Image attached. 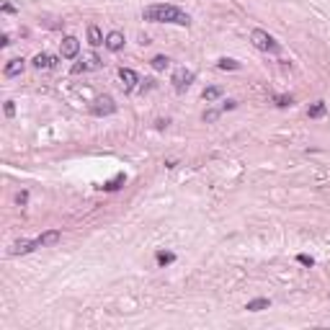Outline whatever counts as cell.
I'll return each instance as SVG.
<instances>
[{
	"mask_svg": "<svg viewBox=\"0 0 330 330\" xmlns=\"http://www.w3.org/2000/svg\"><path fill=\"white\" fill-rule=\"evenodd\" d=\"M217 116H219V111H206V114H204V122H214Z\"/></svg>",
	"mask_w": 330,
	"mask_h": 330,
	"instance_id": "7402d4cb",
	"label": "cell"
},
{
	"mask_svg": "<svg viewBox=\"0 0 330 330\" xmlns=\"http://www.w3.org/2000/svg\"><path fill=\"white\" fill-rule=\"evenodd\" d=\"M201 96H204V101H217V98L222 96V88L212 85V88H206V90H204V93H201Z\"/></svg>",
	"mask_w": 330,
	"mask_h": 330,
	"instance_id": "e0dca14e",
	"label": "cell"
},
{
	"mask_svg": "<svg viewBox=\"0 0 330 330\" xmlns=\"http://www.w3.org/2000/svg\"><path fill=\"white\" fill-rule=\"evenodd\" d=\"M119 77H122V83H124V90H134L137 83H139V75L132 67H122L119 70Z\"/></svg>",
	"mask_w": 330,
	"mask_h": 330,
	"instance_id": "ba28073f",
	"label": "cell"
},
{
	"mask_svg": "<svg viewBox=\"0 0 330 330\" xmlns=\"http://www.w3.org/2000/svg\"><path fill=\"white\" fill-rule=\"evenodd\" d=\"M36 248H42V245H39V240H18V243L10 245L8 253L10 256H26V253H31V250H36Z\"/></svg>",
	"mask_w": 330,
	"mask_h": 330,
	"instance_id": "8992f818",
	"label": "cell"
},
{
	"mask_svg": "<svg viewBox=\"0 0 330 330\" xmlns=\"http://www.w3.org/2000/svg\"><path fill=\"white\" fill-rule=\"evenodd\" d=\"M122 47H124V34H122V31H111V34L106 36V49L119 52Z\"/></svg>",
	"mask_w": 330,
	"mask_h": 330,
	"instance_id": "9c48e42d",
	"label": "cell"
},
{
	"mask_svg": "<svg viewBox=\"0 0 330 330\" xmlns=\"http://www.w3.org/2000/svg\"><path fill=\"white\" fill-rule=\"evenodd\" d=\"M217 67H219V70H240V62H237V60H230V57H222V60L217 62Z\"/></svg>",
	"mask_w": 330,
	"mask_h": 330,
	"instance_id": "5bb4252c",
	"label": "cell"
},
{
	"mask_svg": "<svg viewBox=\"0 0 330 330\" xmlns=\"http://www.w3.org/2000/svg\"><path fill=\"white\" fill-rule=\"evenodd\" d=\"M34 67H36V70H55V67H57V57L42 52V55L34 57Z\"/></svg>",
	"mask_w": 330,
	"mask_h": 330,
	"instance_id": "52a82bcc",
	"label": "cell"
},
{
	"mask_svg": "<svg viewBox=\"0 0 330 330\" xmlns=\"http://www.w3.org/2000/svg\"><path fill=\"white\" fill-rule=\"evenodd\" d=\"M5 77H16V75H21L23 72V60L21 57H16V60H8V65H5Z\"/></svg>",
	"mask_w": 330,
	"mask_h": 330,
	"instance_id": "8fae6325",
	"label": "cell"
},
{
	"mask_svg": "<svg viewBox=\"0 0 330 330\" xmlns=\"http://www.w3.org/2000/svg\"><path fill=\"white\" fill-rule=\"evenodd\" d=\"M142 18L144 21H152V23H176V26H191V16L183 13L181 8L170 5V3H155L147 5L142 10Z\"/></svg>",
	"mask_w": 330,
	"mask_h": 330,
	"instance_id": "6da1fadb",
	"label": "cell"
},
{
	"mask_svg": "<svg viewBox=\"0 0 330 330\" xmlns=\"http://www.w3.org/2000/svg\"><path fill=\"white\" fill-rule=\"evenodd\" d=\"M36 240H39V245H42V248L57 245V243H60V232H57V230H49V232H44V235H39Z\"/></svg>",
	"mask_w": 330,
	"mask_h": 330,
	"instance_id": "7c38bea8",
	"label": "cell"
},
{
	"mask_svg": "<svg viewBox=\"0 0 330 330\" xmlns=\"http://www.w3.org/2000/svg\"><path fill=\"white\" fill-rule=\"evenodd\" d=\"M271 307V299H253V302H248V312H261V310H268Z\"/></svg>",
	"mask_w": 330,
	"mask_h": 330,
	"instance_id": "4fadbf2b",
	"label": "cell"
},
{
	"mask_svg": "<svg viewBox=\"0 0 330 330\" xmlns=\"http://www.w3.org/2000/svg\"><path fill=\"white\" fill-rule=\"evenodd\" d=\"M16 114V106H13V101H5V116H13Z\"/></svg>",
	"mask_w": 330,
	"mask_h": 330,
	"instance_id": "44dd1931",
	"label": "cell"
},
{
	"mask_svg": "<svg viewBox=\"0 0 330 330\" xmlns=\"http://www.w3.org/2000/svg\"><path fill=\"white\" fill-rule=\"evenodd\" d=\"M77 52H80V42H77L75 36H65L62 44H60V55H62L65 60H72Z\"/></svg>",
	"mask_w": 330,
	"mask_h": 330,
	"instance_id": "5b68a950",
	"label": "cell"
},
{
	"mask_svg": "<svg viewBox=\"0 0 330 330\" xmlns=\"http://www.w3.org/2000/svg\"><path fill=\"white\" fill-rule=\"evenodd\" d=\"M310 119H320V116H325V103L323 101H318V103H315V106H310Z\"/></svg>",
	"mask_w": 330,
	"mask_h": 330,
	"instance_id": "2e32d148",
	"label": "cell"
},
{
	"mask_svg": "<svg viewBox=\"0 0 330 330\" xmlns=\"http://www.w3.org/2000/svg\"><path fill=\"white\" fill-rule=\"evenodd\" d=\"M88 42H90V47L106 44V39H103V34H101V29H98L96 23H90V26H88Z\"/></svg>",
	"mask_w": 330,
	"mask_h": 330,
	"instance_id": "30bf717a",
	"label": "cell"
},
{
	"mask_svg": "<svg viewBox=\"0 0 330 330\" xmlns=\"http://www.w3.org/2000/svg\"><path fill=\"white\" fill-rule=\"evenodd\" d=\"M16 201H18V204H21V206H23V204H26V201H29V194H26V191H21V194H18V196H16Z\"/></svg>",
	"mask_w": 330,
	"mask_h": 330,
	"instance_id": "603a6c76",
	"label": "cell"
},
{
	"mask_svg": "<svg viewBox=\"0 0 330 330\" xmlns=\"http://www.w3.org/2000/svg\"><path fill=\"white\" fill-rule=\"evenodd\" d=\"M289 103H292V96H276V106H289Z\"/></svg>",
	"mask_w": 330,
	"mask_h": 330,
	"instance_id": "ffe728a7",
	"label": "cell"
},
{
	"mask_svg": "<svg viewBox=\"0 0 330 330\" xmlns=\"http://www.w3.org/2000/svg\"><path fill=\"white\" fill-rule=\"evenodd\" d=\"M194 72L191 70H186V67H178L176 72H173V77H170V83H173V88L178 90V93H181V90H186L191 83H194Z\"/></svg>",
	"mask_w": 330,
	"mask_h": 330,
	"instance_id": "3957f363",
	"label": "cell"
},
{
	"mask_svg": "<svg viewBox=\"0 0 330 330\" xmlns=\"http://www.w3.org/2000/svg\"><path fill=\"white\" fill-rule=\"evenodd\" d=\"M297 261H299V263H305V266H312V263H315V261H312L310 256H305V253H302V256H299Z\"/></svg>",
	"mask_w": 330,
	"mask_h": 330,
	"instance_id": "cb8c5ba5",
	"label": "cell"
},
{
	"mask_svg": "<svg viewBox=\"0 0 330 330\" xmlns=\"http://www.w3.org/2000/svg\"><path fill=\"white\" fill-rule=\"evenodd\" d=\"M250 42H253V47L261 49V52H279L281 49V44L276 42L268 31H263V29H256L253 34H250Z\"/></svg>",
	"mask_w": 330,
	"mask_h": 330,
	"instance_id": "7a4b0ae2",
	"label": "cell"
},
{
	"mask_svg": "<svg viewBox=\"0 0 330 330\" xmlns=\"http://www.w3.org/2000/svg\"><path fill=\"white\" fill-rule=\"evenodd\" d=\"M90 111H93L96 116H109V114L116 111V103H114L111 96H98L93 101V106H90Z\"/></svg>",
	"mask_w": 330,
	"mask_h": 330,
	"instance_id": "277c9868",
	"label": "cell"
},
{
	"mask_svg": "<svg viewBox=\"0 0 330 330\" xmlns=\"http://www.w3.org/2000/svg\"><path fill=\"white\" fill-rule=\"evenodd\" d=\"M122 183H127V176H124V173H119V176H116L114 181H109L103 189H106V191H116V189H122Z\"/></svg>",
	"mask_w": 330,
	"mask_h": 330,
	"instance_id": "9a60e30c",
	"label": "cell"
},
{
	"mask_svg": "<svg viewBox=\"0 0 330 330\" xmlns=\"http://www.w3.org/2000/svg\"><path fill=\"white\" fill-rule=\"evenodd\" d=\"M155 258H157V263H160V266H168V263H173V261H176V256H173V253H165V250H160V253H157Z\"/></svg>",
	"mask_w": 330,
	"mask_h": 330,
	"instance_id": "ac0fdd59",
	"label": "cell"
},
{
	"mask_svg": "<svg viewBox=\"0 0 330 330\" xmlns=\"http://www.w3.org/2000/svg\"><path fill=\"white\" fill-rule=\"evenodd\" d=\"M168 65H170V60H168V57H163V55L152 57V67H155V70H165Z\"/></svg>",
	"mask_w": 330,
	"mask_h": 330,
	"instance_id": "d6986e66",
	"label": "cell"
}]
</instances>
